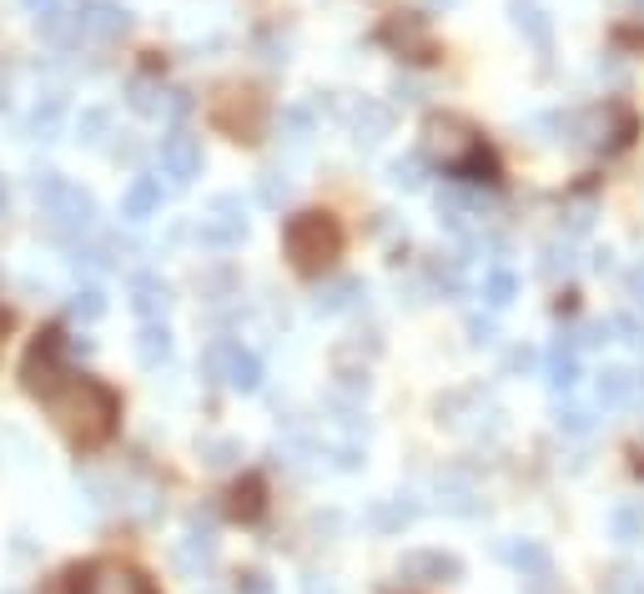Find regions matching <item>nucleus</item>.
I'll list each match as a JSON object with an SVG mask.
<instances>
[{
  "label": "nucleus",
  "instance_id": "obj_1",
  "mask_svg": "<svg viewBox=\"0 0 644 594\" xmlns=\"http://www.w3.org/2000/svg\"><path fill=\"white\" fill-rule=\"evenodd\" d=\"M41 404H46V414L56 418L60 433H66L71 443H81V449L107 443L111 428H116V393H111L107 383H96V378L66 373Z\"/></svg>",
  "mask_w": 644,
  "mask_h": 594
},
{
  "label": "nucleus",
  "instance_id": "obj_2",
  "mask_svg": "<svg viewBox=\"0 0 644 594\" xmlns=\"http://www.w3.org/2000/svg\"><path fill=\"white\" fill-rule=\"evenodd\" d=\"M423 146H429V156H438L458 182H489V172H493V156L484 152L478 131L468 127L464 117H433L429 127H423Z\"/></svg>",
  "mask_w": 644,
  "mask_h": 594
},
{
  "label": "nucleus",
  "instance_id": "obj_3",
  "mask_svg": "<svg viewBox=\"0 0 644 594\" xmlns=\"http://www.w3.org/2000/svg\"><path fill=\"white\" fill-rule=\"evenodd\" d=\"M36 202L46 212V227L56 238H86L96 227V197L76 182H66L60 172H36Z\"/></svg>",
  "mask_w": 644,
  "mask_h": 594
},
{
  "label": "nucleus",
  "instance_id": "obj_4",
  "mask_svg": "<svg viewBox=\"0 0 644 594\" xmlns=\"http://www.w3.org/2000/svg\"><path fill=\"white\" fill-rule=\"evenodd\" d=\"M282 248H287V257H292L298 273H322V267H333L337 252H343V227H337V217H327V212H302V217L287 222Z\"/></svg>",
  "mask_w": 644,
  "mask_h": 594
},
{
  "label": "nucleus",
  "instance_id": "obj_5",
  "mask_svg": "<svg viewBox=\"0 0 644 594\" xmlns=\"http://www.w3.org/2000/svg\"><path fill=\"white\" fill-rule=\"evenodd\" d=\"M202 369L212 373L216 383H227L232 393H257L263 388V358L242 343H212L202 353Z\"/></svg>",
  "mask_w": 644,
  "mask_h": 594
},
{
  "label": "nucleus",
  "instance_id": "obj_6",
  "mask_svg": "<svg viewBox=\"0 0 644 594\" xmlns=\"http://www.w3.org/2000/svg\"><path fill=\"white\" fill-rule=\"evenodd\" d=\"M398 580L408 584H454L464 580V559L448 554V549H408L398 559Z\"/></svg>",
  "mask_w": 644,
  "mask_h": 594
},
{
  "label": "nucleus",
  "instance_id": "obj_7",
  "mask_svg": "<svg viewBox=\"0 0 644 594\" xmlns=\"http://www.w3.org/2000/svg\"><path fill=\"white\" fill-rule=\"evenodd\" d=\"M197 238H202L207 248H216V252L242 248V238H247V212H242L237 197H216L212 212H207L202 227H197Z\"/></svg>",
  "mask_w": 644,
  "mask_h": 594
},
{
  "label": "nucleus",
  "instance_id": "obj_8",
  "mask_svg": "<svg viewBox=\"0 0 644 594\" xmlns=\"http://www.w3.org/2000/svg\"><path fill=\"white\" fill-rule=\"evenodd\" d=\"M66 378V363H60V333H46L31 353H25V369H21V383L31 398H46L56 383Z\"/></svg>",
  "mask_w": 644,
  "mask_h": 594
},
{
  "label": "nucleus",
  "instance_id": "obj_9",
  "mask_svg": "<svg viewBox=\"0 0 644 594\" xmlns=\"http://www.w3.org/2000/svg\"><path fill=\"white\" fill-rule=\"evenodd\" d=\"M156 156H162V172L171 177V187H191V182L202 177V142L191 131H167Z\"/></svg>",
  "mask_w": 644,
  "mask_h": 594
},
{
  "label": "nucleus",
  "instance_id": "obj_10",
  "mask_svg": "<svg viewBox=\"0 0 644 594\" xmlns=\"http://www.w3.org/2000/svg\"><path fill=\"white\" fill-rule=\"evenodd\" d=\"M76 594H152V584H146V574L132 570V564L101 559V564H91V570L76 580Z\"/></svg>",
  "mask_w": 644,
  "mask_h": 594
},
{
  "label": "nucleus",
  "instance_id": "obj_11",
  "mask_svg": "<svg viewBox=\"0 0 644 594\" xmlns=\"http://www.w3.org/2000/svg\"><path fill=\"white\" fill-rule=\"evenodd\" d=\"M579 343H585V338H574V333L554 338L549 358H544V378H549L554 393H574V388H579Z\"/></svg>",
  "mask_w": 644,
  "mask_h": 594
},
{
  "label": "nucleus",
  "instance_id": "obj_12",
  "mask_svg": "<svg viewBox=\"0 0 644 594\" xmlns=\"http://www.w3.org/2000/svg\"><path fill=\"white\" fill-rule=\"evenodd\" d=\"M499 554H503V564H513L524 580H549V570H554L549 549L538 544V539H503Z\"/></svg>",
  "mask_w": 644,
  "mask_h": 594
},
{
  "label": "nucleus",
  "instance_id": "obj_13",
  "mask_svg": "<svg viewBox=\"0 0 644 594\" xmlns=\"http://www.w3.org/2000/svg\"><path fill=\"white\" fill-rule=\"evenodd\" d=\"M76 21H81V36H101V41L121 36V31L132 25V21H126V11H121V6H111V0H81Z\"/></svg>",
  "mask_w": 644,
  "mask_h": 594
},
{
  "label": "nucleus",
  "instance_id": "obj_14",
  "mask_svg": "<svg viewBox=\"0 0 644 594\" xmlns=\"http://www.w3.org/2000/svg\"><path fill=\"white\" fill-rule=\"evenodd\" d=\"M171 308V287L156 273H136L132 277V312L142 322H162V312Z\"/></svg>",
  "mask_w": 644,
  "mask_h": 594
},
{
  "label": "nucleus",
  "instance_id": "obj_15",
  "mask_svg": "<svg viewBox=\"0 0 644 594\" xmlns=\"http://www.w3.org/2000/svg\"><path fill=\"white\" fill-rule=\"evenodd\" d=\"M634 393H640V378H634L630 369H604L595 378V398L604 414H620V408L634 404Z\"/></svg>",
  "mask_w": 644,
  "mask_h": 594
},
{
  "label": "nucleus",
  "instance_id": "obj_16",
  "mask_svg": "<svg viewBox=\"0 0 644 594\" xmlns=\"http://www.w3.org/2000/svg\"><path fill=\"white\" fill-rule=\"evenodd\" d=\"M156 212H162V182L132 177V187L121 191V217H126V222H152Z\"/></svg>",
  "mask_w": 644,
  "mask_h": 594
},
{
  "label": "nucleus",
  "instance_id": "obj_17",
  "mask_svg": "<svg viewBox=\"0 0 644 594\" xmlns=\"http://www.w3.org/2000/svg\"><path fill=\"white\" fill-rule=\"evenodd\" d=\"M212 559H216V539H212V529L191 524L187 539H181V549H177V564L191 574V580H202V574L212 570Z\"/></svg>",
  "mask_w": 644,
  "mask_h": 594
},
{
  "label": "nucleus",
  "instance_id": "obj_18",
  "mask_svg": "<svg viewBox=\"0 0 644 594\" xmlns=\"http://www.w3.org/2000/svg\"><path fill=\"white\" fill-rule=\"evenodd\" d=\"M353 131H358V142H363V146L382 142V136L393 131V111L378 107V101H358V107H353Z\"/></svg>",
  "mask_w": 644,
  "mask_h": 594
},
{
  "label": "nucleus",
  "instance_id": "obj_19",
  "mask_svg": "<svg viewBox=\"0 0 644 594\" xmlns=\"http://www.w3.org/2000/svg\"><path fill=\"white\" fill-rule=\"evenodd\" d=\"M358 297H363V283H358V277H337V283H327V287H322L312 308H318L322 318H337V312L358 308Z\"/></svg>",
  "mask_w": 644,
  "mask_h": 594
},
{
  "label": "nucleus",
  "instance_id": "obj_20",
  "mask_svg": "<svg viewBox=\"0 0 644 594\" xmlns=\"http://www.w3.org/2000/svg\"><path fill=\"white\" fill-rule=\"evenodd\" d=\"M136 358H142L146 369H162V363H171V333H167V322H146L142 333H136Z\"/></svg>",
  "mask_w": 644,
  "mask_h": 594
},
{
  "label": "nucleus",
  "instance_id": "obj_21",
  "mask_svg": "<svg viewBox=\"0 0 644 594\" xmlns=\"http://www.w3.org/2000/svg\"><path fill=\"white\" fill-rule=\"evenodd\" d=\"M509 15H513V25H519V31H524V36H529V41H534V46H538V51L549 46V36H554V25H549V15L538 11L534 0H513V6H509Z\"/></svg>",
  "mask_w": 644,
  "mask_h": 594
},
{
  "label": "nucleus",
  "instance_id": "obj_22",
  "mask_svg": "<svg viewBox=\"0 0 644 594\" xmlns=\"http://www.w3.org/2000/svg\"><path fill=\"white\" fill-rule=\"evenodd\" d=\"M478 293H484L489 312H503V308L513 302V297H519V277H513L509 267H489V273H484V287H478Z\"/></svg>",
  "mask_w": 644,
  "mask_h": 594
},
{
  "label": "nucleus",
  "instance_id": "obj_23",
  "mask_svg": "<svg viewBox=\"0 0 644 594\" xmlns=\"http://www.w3.org/2000/svg\"><path fill=\"white\" fill-rule=\"evenodd\" d=\"M388 182H393V187H403V191H418L423 182H429V156H423V152L398 156L393 167H388Z\"/></svg>",
  "mask_w": 644,
  "mask_h": 594
},
{
  "label": "nucleus",
  "instance_id": "obj_24",
  "mask_svg": "<svg viewBox=\"0 0 644 594\" xmlns=\"http://www.w3.org/2000/svg\"><path fill=\"white\" fill-rule=\"evenodd\" d=\"M438 499H443V509H454V514H478V494H474V484H464L458 474L438 479Z\"/></svg>",
  "mask_w": 644,
  "mask_h": 594
},
{
  "label": "nucleus",
  "instance_id": "obj_25",
  "mask_svg": "<svg viewBox=\"0 0 644 594\" xmlns=\"http://www.w3.org/2000/svg\"><path fill=\"white\" fill-rule=\"evenodd\" d=\"M107 131H111V111L107 107H86L81 121H76V142L81 146H107Z\"/></svg>",
  "mask_w": 644,
  "mask_h": 594
},
{
  "label": "nucleus",
  "instance_id": "obj_26",
  "mask_svg": "<svg viewBox=\"0 0 644 594\" xmlns=\"http://www.w3.org/2000/svg\"><path fill=\"white\" fill-rule=\"evenodd\" d=\"M388 41H398V46H413V56L423 61V56H433V41H429V31H423V21H393L388 31H382Z\"/></svg>",
  "mask_w": 644,
  "mask_h": 594
},
{
  "label": "nucleus",
  "instance_id": "obj_27",
  "mask_svg": "<svg viewBox=\"0 0 644 594\" xmlns=\"http://www.w3.org/2000/svg\"><path fill=\"white\" fill-rule=\"evenodd\" d=\"M609 529H614V539H620V544H644V514L630 509V504L609 514Z\"/></svg>",
  "mask_w": 644,
  "mask_h": 594
},
{
  "label": "nucleus",
  "instance_id": "obj_28",
  "mask_svg": "<svg viewBox=\"0 0 644 594\" xmlns=\"http://www.w3.org/2000/svg\"><path fill=\"white\" fill-rule=\"evenodd\" d=\"M167 96L171 91H162V86H152V81H132V111H142V117H162L167 111Z\"/></svg>",
  "mask_w": 644,
  "mask_h": 594
},
{
  "label": "nucleus",
  "instance_id": "obj_29",
  "mask_svg": "<svg viewBox=\"0 0 644 594\" xmlns=\"http://www.w3.org/2000/svg\"><path fill=\"white\" fill-rule=\"evenodd\" d=\"M60 111H66V107H60V96H46V101L31 111V136H36V142H51V136H56Z\"/></svg>",
  "mask_w": 644,
  "mask_h": 594
},
{
  "label": "nucleus",
  "instance_id": "obj_30",
  "mask_svg": "<svg viewBox=\"0 0 644 594\" xmlns=\"http://www.w3.org/2000/svg\"><path fill=\"white\" fill-rule=\"evenodd\" d=\"M66 312H71L76 322H96L101 312H107V297H101V287H81V293H71Z\"/></svg>",
  "mask_w": 644,
  "mask_h": 594
},
{
  "label": "nucleus",
  "instance_id": "obj_31",
  "mask_svg": "<svg viewBox=\"0 0 644 594\" xmlns=\"http://www.w3.org/2000/svg\"><path fill=\"white\" fill-rule=\"evenodd\" d=\"M408 494H398L393 504H378V509H373V524H378V529H403V524H413V514H418V504H403Z\"/></svg>",
  "mask_w": 644,
  "mask_h": 594
},
{
  "label": "nucleus",
  "instance_id": "obj_32",
  "mask_svg": "<svg viewBox=\"0 0 644 594\" xmlns=\"http://www.w3.org/2000/svg\"><path fill=\"white\" fill-rule=\"evenodd\" d=\"M257 197H263L267 207H282L287 197H292V182H287V172H263V177H257Z\"/></svg>",
  "mask_w": 644,
  "mask_h": 594
},
{
  "label": "nucleus",
  "instance_id": "obj_33",
  "mask_svg": "<svg viewBox=\"0 0 644 594\" xmlns=\"http://www.w3.org/2000/svg\"><path fill=\"white\" fill-rule=\"evenodd\" d=\"M559 428H564V433H574V439H585L589 428H595V414H589V408H579V404H569V408L559 404Z\"/></svg>",
  "mask_w": 644,
  "mask_h": 594
},
{
  "label": "nucleus",
  "instance_id": "obj_34",
  "mask_svg": "<svg viewBox=\"0 0 644 594\" xmlns=\"http://www.w3.org/2000/svg\"><path fill=\"white\" fill-rule=\"evenodd\" d=\"M282 127L292 131V142L302 146V142L312 136V131H318V121H312V111H308V107H287V111H282Z\"/></svg>",
  "mask_w": 644,
  "mask_h": 594
},
{
  "label": "nucleus",
  "instance_id": "obj_35",
  "mask_svg": "<svg viewBox=\"0 0 644 594\" xmlns=\"http://www.w3.org/2000/svg\"><path fill=\"white\" fill-rule=\"evenodd\" d=\"M202 453H207V464H212V469H222V464H232V459H237V443L212 439V443H202Z\"/></svg>",
  "mask_w": 644,
  "mask_h": 594
},
{
  "label": "nucleus",
  "instance_id": "obj_36",
  "mask_svg": "<svg viewBox=\"0 0 644 594\" xmlns=\"http://www.w3.org/2000/svg\"><path fill=\"white\" fill-rule=\"evenodd\" d=\"M257 509H263V484L247 479V484L237 488V514H257Z\"/></svg>",
  "mask_w": 644,
  "mask_h": 594
},
{
  "label": "nucleus",
  "instance_id": "obj_37",
  "mask_svg": "<svg viewBox=\"0 0 644 594\" xmlns=\"http://www.w3.org/2000/svg\"><path fill=\"white\" fill-rule=\"evenodd\" d=\"M544 273H549V277L574 273V252L569 248H549V252H544Z\"/></svg>",
  "mask_w": 644,
  "mask_h": 594
},
{
  "label": "nucleus",
  "instance_id": "obj_38",
  "mask_svg": "<svg viewBox=\"0 0 644 594\" xmlns=\"http://www.w3.org/2000/svg\"><path fill=\"white\" fill-rule=\"evenodd\" d=\"M232 594H273V580H267V574H257V570H247L237 584H232Z\"/></svg>",
  "mask_w": 644,
  "mask_h": 594
},
{
  "label": "nucleus",
  "instance_id": "obj_39",
  "mask_svg": "<svg viewBox=\"0 0 644 594\" xmlns=\"http://www.w3.org/2000/svg\"><path fill=\"white\" fill-rule=\"evenodd\" d=\"M468 333H474L478 348H489L493 338H499V328H493V318H478V312H474V318H468Z\"/></svg>",
  "mask_w": 644,
  "mask_h": 594
},
{
  "label": "nucleus",
  "instance_id": "obj_40",
  "mask_svg": "<svg viewBox=\"0 0 644 594\" xmlns=\"http://www.w3.org/2000/svg\"><path fill=\"white\" fill-rule=\"evenodd\" d=\"M609 594H644V574H614Z\"/></svg>",
  "mask_w": 644,
  "mask_h": 594
},
{
  "label": "nucleus",
  "instance_id": "obj_41",
  "mask_svg": "<svg viewBox=\"0 0 644 594\" xmlns=\"http://www.w3.org/2000/svg\"><path fill=\"white\" fill-rule=\"evenodd\" d=\"M21 6L36 15V21H46V15H60V11H66V0H21Z\"/></svg>",
  "mask_w": 644,
  "mask_h": 594
},
{
  "label": "nucleus",
  "instance_id": "obj_42",
  "mask_svg": "<svg viewBox=\"0 0 644 594\" xmlns=\"http://www.w3.org/2000/svg\"><path fill=\"white\" fill-rule=\"evenodd\" d=\"M630 297H634V308H644V262L630 267Z\"/></svg>",
  "mask_w": 644,
  "mask_h": 594
},
{
  "label": "nucleus",
  "instance_id": "obj_43",
  "mask_svg": "<svg viewBox=\"0 0 644 594\" xmlns=\"http://www.w3.org/2000/svg\"><path fill=\"white\" fill-rule=\"evenodd\" d=\"M614 328L624 333V343H644V338H640V328H634V318H614Z\"/></svg>",
  "mask_w": 644,
  "mask_h": 594
},
{
  "label": "nucleus",
  "instance_id": "obj_44",
  "mask_svg": "<svg viewBox=\"0 0 644 594\" xmlns=\"http://www.w3.org/2000/svg\"><path fill=\"white\" fill-rule=\"evenodd\" d=\"M393 96H398V101H418V86H413V81H403V76H398V81H393Z\"/></svg>",
  "mask_w": 644,
  "mask_h": 594
},
{
  "label": "nucleus",
  "instance_id": "obj_45",
  "mask_svg": "<svg viewBox=\"0 0 644 594\" xmlns=\"http://www.w3.org/2000/svg\"><path fill=\"white\" fill-rule=\"evenodd\" d=\"M5 202H11V191H5V182H0V212H5Z\"/></svg>",
  "mask_w": 644,
  "mask_h": 594
},
{
  "label": "nucleus",
  "instance_id": "obj_46",
  "mask_svg": "<svg viewBox=\"0 0 644 594\" xmlns=\"http://www.w3.org/2000/svg\"><path fill=\"white\" fill-rule=\"evenodd\" d=\"M0 343H5V312H0Z\"/></svg>",
  "mask_w": 644,
  "mask_h": 594
},
{
  "label": "nucleus",
  "instance_id": "obj_47",
  "mask_svg": "<svg viewBox=\"0 0 644 594\" xmlns=\"http://www.w3.org/2000/svg\"><path fill=\"white\" fill-rule=\"evenodd\" d=\"M634 11H644V0H634Z\"/></svg>",
  "mask_w": 644,
  "mask_h": 594
},
{
  "label": "nucleus",
  "instance_id": "obj_48",
  "mask_svg": "<svg viewBox=\"0 0 644 594\" xmlns=\"http://www.w3.org/2000/svg\"><path fill=\"white\" fill-rule=\"evenodd\" d=\"M640 388H644V378H640Z\"/></svg>",
  "mask_w": 644,
  "mask_h": 594
}]
</instances>
